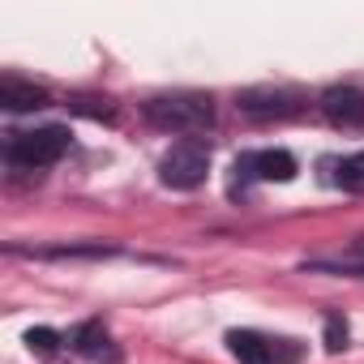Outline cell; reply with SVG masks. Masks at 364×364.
I'll return each instance as SVG.
<instances>
[{"label":"cell","instance_id":"obj_12","mask_svg":"<svg viewBox=\"0 0 364 364\" xmlns=\"http://www.w3.org/2000/svg\"><path fill=\"white\" fill-rule=\"evenodd\" d=\"M343 347H347V321L326 317V351H343Z\"/></svg>","mask_w":364,"mask_h":364},{"label":"cell","instance_id":"obj_13","mask_svg":"<svg viewBox=\"0 0 364 364\" xmlns=\"http://www.w3.org/2000/svg\"><path fill=\"white\" fill-rule=\"evenodd\" d=\"M351 257H360V262H364V236H355V245H351Z\"/></svg>","mask_w":364,"mask_h":364},{"label":"cell","instance_id":"obj_3","mask_svg":"<svg viewBox=\"0 0 364 364\" xmlns=\"http://www.w3.org/2000/svg\"><path fill=\"white\" fill-rule=\"evenodd\" d=\"M210 171V146L202 137H185L176 141L163 159H159V180L167 189H198Z\"/></svg>","mask_w":364,"mask_h":364},{"label":"cell","instance_id":"obj_4","mask_svg":"<svg viewBox=\"0 0 364 364\" xmlns=\"http://www.w3.org/2000/svg\"><path fill=\"white\" fill-rule=\"evenodd\" d=\"M236 185H249V180H266V185H287L296 180V159L287 150H249L236 159Z\"/></svg>","mask_w":364,"mask_h":364},{"label":"cell","instance_id":"obj_1","mask_svg":"<svg viewBox=\"0 0 364 364\" xmlns=\"http://www.w3.org/2000/svg\"><path fill=\"white\" fill-rule=\"evenodd\" d=\"M146 120L163 133H202L210 129V99L202 95H163L146 103Z\"/></svg>","mask_w":364,"mask_h":364},{"label":"cell","instance_id":"obj_6","mask_svg":"<svg viewBox=\"0 0 364 364\" xmlns=\"http://www.w3.org/2000/svg\"><path fill=\"white\" fill-rule=\"evenodd\" d=\"M321 112L338 129H360L364 124V90H355V86H330L321 95Z\"/></svg>","mask_w":364,"mask_h":364},{"label":"cell","instance_id":"obj_11","mask_svg":"<svg viewBox=\"0 0 364 364\" xmlns=\"http://www.w3.org/2000/svg\"><path fill=\"white\" fill-rule=\"evenodd\" d=\"M56 343H60V334H56V330H48V326H39V330H31V334H26V347H31V351H39V355H56Z\"/></svg>","mask_w":364,"mask_h":364},{"label":"cell","instance_id":"obj_8","mask_svg":"<svg viewBox=\"0 0 364 364\" xmlns=\"http://www.w3.org/2000/svg\"><path fill=\"white\" fill-rule=\"evenodd\" d=\"M0 107L39 112V107H48V90H39L35 82H22V77H0Z\"/></svg>","mask_w":364,"mask_h":364},{"label":"cell","instance_id":"obj_9","mask_svg":"<svg viewBox=\"0 0 364 364\" xmlns=\"http://www.w3.org/2000/svg\"><path fill=\"white\" fill-rule=\"evenodd\" d=\"M73 351L90 355V360H116L120 351L112 347V334L103 330V321H82L73 330Z\"/></svg>","mask_w":364,"mask_h":364},{"label":"cell","instance_id":"obj_10","mask_svg":"<svg viewBox=\"0 0 364 364\" xmlns=\"http://www.w3.org/2000/svg\"><path fill=\"white\" fill-rule=\"evenodd\" d=\"M334 185L347 189V193H364V150L334 163Z\"/></svg>","mask_w":364,"mask_h":364},{"label":"cell","instance_id":"obj_2","mask_svg":"<svg viewBox=\"0 0 364 364\" xmlns=\"http://www.w3.org/2000/svg\"><path fill=\"white\" fill-rule=\"evenodd\" d=\"M65 150H69V129H60V124L31 129V133H9V141H5V159L14 167H26V171L52 167Z\"/></svg>","mask_w":364,"mask_h":364},{"label":"cell","instance_id":"obj_5","mask_svg":"<svg viewBox=\"0 0 364 364\" xmlns=\"http://www.w3.org/2000/svg\"><path fill=\"white\" fill-rule=\"evenodd\" d=\"M300 107H304V99L287 86H257V90L240 95V112L249 120H283V116H296Z\"/></svg>","mask_w":364,"mask_h":364},{"label":"cell","instance_id":"obj_7","mask_svg":"<svg viewBox=\"0 0 364 364\" xmlns=\"http://www.w3.org/2000/svg\"><path fill=\"white\" fill-rule=\"evenodd\" d=\"M228 347L240 364H283V347L257 330H232L228 334Z\"/></svg>","mask_w":364,"mask_h":364}]
</instances>
